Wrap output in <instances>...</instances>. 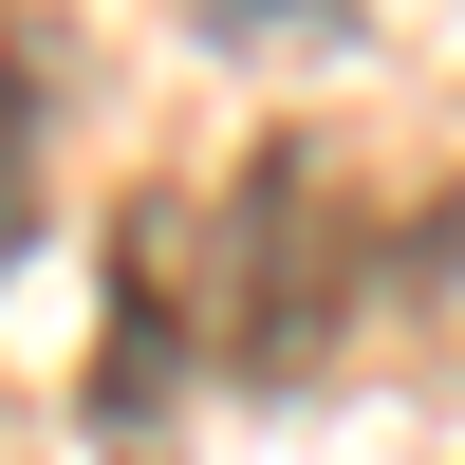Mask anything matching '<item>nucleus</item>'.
Listing matches in <instances>:
<instances>
[{"label": "nucleus", "instance_id": "3", "mask_svg": "<svg viewBox=\"0 0 465 465\" xmlns=\"http://www.w3.org/2000/svg\"><path fill=\"white\" fill-rule=\"evenodd\" d=\"M37 242V37L0 19V261Z\"/></svg>", "mask_w": 465, "mask_h": 465}, {"label": "nucleus", "instance_id": "2", "mask_svg": "<svg viewBox=\"0 0 465 465\" xmlns=\"http://www.w3.org/2000/svg\"><path fill=\"white\" fill-rule=\"evenodd\" d=\"M205 354V205H131L112 223V335H94V447H168V391Z\"/></svg>", "mask_w": 465, "mask_h": 465}, {"label": "nucleus", "instance_id": "1", "mask_svg": "<svg viewBox=\"0 0 465 465\" xmlns=\"http://www.w3.org/2000/svg\"><path fill=\"white\" fill-rule=\"evenodd\" d=\"M354 168H335V131H261L242 186L205 205V354L242 372V391H298V372H335V335H354Z\"/></svg>", "mask_w": 465, "mask_h": 465}, {"label": "nucleus", "instance_id": "4", "mask_svg": "<svg viewBox=\"0 0 465 465\" xmlns=\"http://www.w3.org/2000/svg\"><path fill=\"white\" fill-rule=\"evenodd\" d=\"M223 37H261V19H298V37H335V0H205Z\"/></svg>", "mask_w": 465, "mask_h": 465}]
</instances>
